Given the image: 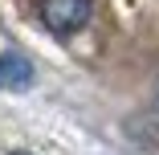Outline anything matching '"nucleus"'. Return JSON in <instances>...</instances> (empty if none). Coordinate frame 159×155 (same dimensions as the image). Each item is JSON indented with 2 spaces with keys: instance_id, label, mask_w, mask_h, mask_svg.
<instances>
[{
  "instance_id": "20e7f679",
  "label": "nucleus",
  "mask_w": 159,
  "mask_h": 155,
  "mask_svg": "<svg viewBox=\"0 0 159 155\" xmlns=\"http://www.w3.org/2000/svg\"><path fill=\"white\" fill-rule=\"evenodd\" d=\"M16 155H29V151H16Z\"/></svg>"
},
{
  "instance_id": "f257e3e1",
  "label": "nucleus",
  "mask_w": 159,
  "mask_h": 155,
  "mask_svg": "<svg viewBox=\"0 0 159 155\" xmlns=\"http://www.w3.org/2000/svg\"><path fill=\"white\" fill-rule=\"evenodd\" d=\"M41 21L49 33L66 37L90 21V0H41Z\"/></svg>"
},
{
  "instance_id": "7ed1b4c3",
  "label": "nucleus",
  "mask_w": 159,
  "mask_h": 155,
  "mask_svg": "<svg viewBox=\"0 0 159 155\" xmlns=\"http://www.w3.org/2000/svg\"><path fill=\"white\" fill-rule=\"evenodd\" d=\"M155 106H159V90H155Z\"/></svg>"
},
{
  "instance_id": "f03ea898",
  "label": "nucleus",
  "mask_w": 159,
  "mask_h": 155,
  "mask_svg": "<svg viewBox=\"0 0 159 155\" xmlns=\"http://www.w3.org/2000/svg\"><path fill=\"white\" fill-rule=\"evenodd\" d=\"M29 82H33V61H25L20 53L0 57V86L4 90H25Z\"/></svg>"
}]
</instances>
